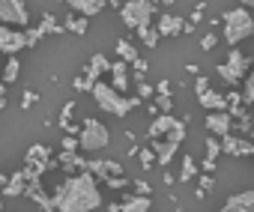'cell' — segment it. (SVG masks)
I'll return each mask as SVG.
<instances>
[{"label":"cell","instance_id":"cell-41","mask_svg":"<svg viewBox=\"0 0 254 212\" xmlns=\"http://www.w3.org/2000/svg\"><path fill=\"white\" fill-rule=\"evenodd\" d=\"M215 45H218V36H215V33H206V36L200 39V48H203V51H212Z\"/></svg>","mask_w":254,"mask_h":212},{"label":"cell","instance_id":"cell-22","mask_svg":"<svg viewBox=\"0 0 254 212\" xmlns=\"http://www.w3.org/2000/svg\"><path fill=\"white\" fill-rule=\"evenodd\" d=\"M150 206H153V200L144 194H126L120 203V212H150Z\"/></svg>","mask_w":254,"mask_h":212},{"label":"cell","instance_id":"cell-16","mask_svg":"<svg viewBox=\"0 0 254 212\" xmlns=\"http://www.w3.org/2000/svg\"><path fill=\"white\" fill-rule=\"evenodd\" d=\"M230 126H233V117H230L227 111H221V114H206V129H209L215 138L230 135Z\"/></svg>","mask_w":254,"mask_h":212},{"label":"cell","instance_id":"cell-37","mask_svg":"<svg viewBox=\"0 0 254 212\" xmlns=\"http://www.w3.org/2000/svg\"><path fill=\"white\" fill-rule=\"evenodd\" d=\"M60 150H66V153H78V150H81V141H78V138H72V135H63Z\"/></svg>","mask_w":254,"mask_h":212},{"label":"cell","instance_id":"cell-42","mask_svg":"<svg viewBox=\"0 0 254 212\" xmlns=\"http://www.w3.org/2000/svg\"><path fill=\"white\" fill-rule=\"evenodd\" d=\"M135 194H144V197H150V194H153L150 182H147V179H135Z\"/></svg>","mask_w":254,"mask_h":212},{"label":"cell","instance_id":"cell-6","mask_svg":"<svg viewBox=\"0 0 254 212\" xmlns=\"http://www.w3.org/2000/svg\"><path fill=\"white\" fill-rule=\"evenodd\" d=\"M78 141H81V150H84V153H99V150H105V147H108L111 135H108V126H102L99 120L87 117V120H84V126H81Z\"/></svg>","mask_w":254,"mask_h":212},{"label":"cell","instance_id":"cell-40","mask_svg":"<svg viewBox=\"0 0 254 212\" xmlns=\"http://www.w3.org/2000/svg\"><path fill=\"white\" fill-rule=\"evenodd\" d=\"M209 90H212V87H209V78H203V75L194 78V93H197V96H203V93H209Z\"/></svg>","mask_w":254,"mask_h":212},{"label":"cell","instance_id":"cell-12","mask_svg":"<svg viewBox=\"0 0 254 212\" xmlns=\"http://www.w3.org/2000/svg\"><path fill=\"white\" fill-rule=\"evenodd\" d=\"M24 197L27 200H33L42 212H54L57 209V203H54V197H48V191L42 188V179H30L27 182V191H24Z\"/></svg>","mask_w":254,"mask_h":212},{"label":"cell","instance_id":"cell-13","mask_svg":"<svg viewBox=\"0 0 254 212\" xmlns=\"http://www.w3.org/2000/svg\"><path fill=\"white\" fill-rule=\"evenodd\" d=\"M156 30H159V36H180V33H191L194 27H191L189 21H183L180 15H168V12H165V15L159 18V27H156Z\"/></svg>","mask_w":254,"mask_h":212},{"label":"cell","instance_id":"cell-54","mask_svg":"<svg viewBox=\"0 0 254 212\" xmlns=\"http://www.w3.org/2000/svg\"><path fill=\"white\" fill-rule=\"evenodd\" d=\"M251 117H254V114H251Z\"/></svg>","mask_w":254,"mask_h":212},{"label":"cell","instance_id":"cell-38","mask_svg":"<svg viewBox=\"0 0 254 212\" xmlns=\"http://www.w3.org/2000/svg\"><path fill=\"white\" fill-rule=\"evenodd\" d=\"M72 84H75V90H78V93H93V87H96V84H93L90 78H84V75H81V78H75Z\"/></svg>","mask_w":254,"mask_h":212},{"label":"cell","instance_id":"cell-30","mask_svg":"<svg viewBox=\"0 0 254 212\" xmlns=\"http://www.w3.org/2000/svg\"><path fill=\"white\" fill-rule=\"evenodd\" d=\"M242 105H254V69L245 78V90H242Z\"/></svg>","mask_w":254,"mask_h":212},{"label":"cell","instance_id":"cell-21","mask_svg":"<svg viewBox=\"0 0 254 212\" xmlns=\"http://www.w3.org/2000/svg\"><path fill=\"white\" fill-rule=\"evenodd\" d=\"M197 102L203 105L209 114H221V111H227V96H221V93H215V90H209V93L197 96Z\"/></svg>","mask_w":254,"mask_h":212},{"label":"cell","instance_id":"cell-35","mask_svg":"<svg viewBox=\"0 0 254 212\" xmlns=\"http://www.w3.org/2000/svg\"><path fill=\"white\" fill-rule=\"evenodd\" d=\"M138 159H141V164H144V170H150L153 164H159V161H156V153H153L150 147H147V150H141V153H138Z\"/></svg>","mask_w":254,"mask_h":212},{"label":"cell","instance_id":"cell-19","mask_svg":"<svg viewBox=\"0 0 254 212\" xmlns=\"http://www.w3.org/2000/svg\"><path fill=\"white\" fill-rule=\"evenodd\" d=\"M111 66H114V63H111L105 54H93V57H90V63H87V69H84V78H90V81L96 84L105 72H111Z\"/></svg>","mask_w":254,"mask_h":212},{"label":"cell","instance_id":"cell-1","mask_svg":"<svg viewBox=\"0 0 254 212\" xmlns=\"http://www.w3.org/2000/svg\"><path fill=\"white\" fill-rule=\"evenodd\" d=\"M51 197L57 203V212H93L102 206V191L93 173L69 176Z\"/></svg>","mask_w":254,"mask_h":212},{"label":"cell","instance_id":"cell-53","mask_svg":"<svg viewBox=\"0 0 254 212\" xmlns=\"http://www.w3.org/2000/svg\"><path fill=\"white\" fill-rule=\"evenodd\" d=\"M0 212H3V200H0Z\"/></svg>","mask_w":254,"mask_h":212},{"label":"cell","instance_id":"cell-23","mask_svg":"<svg viewBox=\"0 0 254 212\" xmlns=\"http://www.w3.org/2000/svg\"><path fill=\"white\" fill-rule=\"evenodd\" d=\"M117 57H120L123 63H129V66H132V63L138 60V48H135L129 39H117Z\"/></svg>","mask_w":254,"mask_h":212},{"label":"cell","instance_id":"cell-15","mask_svg":"<svg viewBox=\"0 0 254 212\" xmlns=\"http://www.w3.org/2000/svg\"><path fill=\"white\" fill-rule=\"evenodd\" d=\"M218 212H254V191H239V194H230Z\"/></svg>","mask_w":254,"mask_h":212},{"label":"cell","instance_id":"cell-48","mask_svg":"<svg viewBox=\"0 0 254 212\" xmlns=\"http://www.w3.org/2000/svg\"><path fill=\"white\" fill-rule=\"evenodd\" d=\"M186 72H189V75H194V78H200V69H197L194 63H189V66H186Z\"/></svg>","mask_w":254,"mask_h":212},{"label":"cell","instance_id":"cell-10","mask_svg":"<svg viewBox=\"0 0 254 212\" xmlns=\"http://www.w3.org/2000/svg\"><path fill=\"white\" fill-rule=\"evenodd\" d=\"M221 153H227V156H233V159L254 156V141L239 138V135H224V138H221Z\"/></svg>","mask_w":254,"mask_h":212},{"label":"cell","instance_id":"cell-39","mask_svg":"<svg viewBox=\"0 0 254 212\" xmlns=\"http://www.w3.org/2000/svg\"><path fill=\"white\" fill-rule=\"evenodd\" d=\"M36 102H39V96H36L33 90H24V93H21V108H24V111H27V108H33Z\"/></svg>","mask_w":254,"mask_h":212},{"label":"cell","instance_id":"cell-8","mask_svg":"<svg viewBox=\"0 0 254 212\" xmlns=\"http://www.w3.org/2000/svg\"><path fill=\"white\" fill-rule=\"evenodd\" d=\"M30 21V12L21 0H0V24L3 27H27Z\"/></svg>","mask_w":254,"mask_h":212},{"label":"cell","instance_id":"cell-7","mask_svg":"<svg viewBox=\"0 0 254 212\" xmlns=\"http://www.w3.org/2000/svg\"><path fill=\"white\" fill-rule=\"evenodd\" d=\"M48 164H51V150L45 147V144H33L27 153H24V173H27V182L30 179H42V173L48 170Z\"/></svg>","mask_w":254,"mask_h":212},{"label":"cell","instance_id":"cell-17","mask_svg":"<svg viewBox=\"0 0 254 212\" xmlns=\"http://www.w3.org/2000/svg\"><path fill=\"white\" fill-rule=\"evenodd\" d=\"M129 63H123V60H117L114 66H111V87L117 90V93H123L126 96V90H129Z\"/></svg>","mask_w":254,"mask_h":212},{"label":"cell","instance_id":"cell-29","mask_svg":"<svg viewBox=\"0 0 254 212\" xmlns=\"http://www.w3.org/2000/svg\"><path fill=\"white\" fill-rule=\"evenodd\" d=\"M153 105H156V108H159L162 114H171V108H174V99H171V93H156Z\"/></svg>","mask_w":254,"mask_h":212},{"label":"cell","instance_id":"cell-33","mask_svg":"<svg viewBox=\"0 0 254 212\" xmlns=\"http://www.w3.org/2000/svg\"><path fill=\"white\" fill-rule=\"evenodd\" d=\"M218 153H221V141H218L215 135H209V138H206V159H209V161H215V156H218Z\"/></svg>","mask_w":254,"mask_h":212},{"label":"cell","instance_id":"cell-46","mask_svg":"<svg viewBox=\"0 0 254 212\" xmlns=\"http://www.w3.org/2000/svg\"><path fill=\"white\" fill-rule=\"evenodd\" d=\"M156 93H171V84H168V81H159V84H156Z\"/></svg>","mask_w":254,"mask_h":212},{"label":"cell","instance_id":"cell-49","mask_svg":"<svg viewBox=\"0 0 254 212\" xmlns=\"http://www.w3.org/2000/svg\"><path fill=\"white\" fill-rule=\"evenodd\" d=\"M6 182H9V176H6V173H0V191L6 188Z\"/></svg>","mask_w":254,"mask_h":212},{"label":"cell","instance_id":"cell-44","mask_svg":"<svg viewBox=\"0 0 254 212\" xmlns=\"http://www.w3.org/2000/svg\"><path fill=\"white\" fill-rule=\"evenodd\" d=\"M132 69H135V72H138V75H141V78H144V72H147V69H150V63H147V60H144V57H138V60H135V63H132Z\"/></svg>","mask_w":254,"mask_h":212},{"label":"cell","instance_id":"cell-28","mask_svg":"<svg viewBox=\"0 0 254 212\" xmlns=\"http://www.w3.org/2000/svg\"><path fill=\"white\" fill-rule=\"evenodd\" d=\"M212 188H215V176H212V173H200V176H197V191H194V197L203 200Z\"/></svg>","mask_w":254,"mask_h":212},{"label":"cell","instance_id":"cell-3","mask_svg":"<svg viewBox=\"0 0 254 212\" xmlns=\"http://www.w3.org/2000/svg\"><path fill=\"white\" fill-rule=\"evenodd\" d=\"M221 24H224V42L230 48H236L242 39L254 36V18L245 6H236V9H227L221 15Z\"/></svg>","mask_w":254,"mask_h":212},{"label":"cell","instance_id":"cell-5","mask_svg":"<svg viewBox=\"0 0 254 212\" xmlns=\"http://www.w3.org/2000/svg\"><path fill=\"white\" fill-rule=\"evenodd\" d=\"M251 63H254V60H251V54L245 57L239 48H230L227 60H224V63H218V66H215V72L221 75V81H224L227 87H239V81H245V78H248L245 72H248V66H251Z\"/></svg>","mask_w":254,"mask_h":212},{"label":"cell","instance_id":"cell-51","mask_svg":"<svg viewBox=\"0 0 254 212\" xmlns=\"http://www.w3.org/2000/svg\"><path fill=\"white\" fill-rule=\"evenodd\" d=\"M245 9H254V0H245V3H242Z\"/></svg>","mask_w":254,"mask_h":212},{"label":"cell","instance_id":"cell-14","mask_svg":"<svg viewBox=\"0 0 254 212\" xmlns=\"http://www.w3.org/2000/svg\"><path fill=\"white\" fill-rule=\"evenodd\" d=\"M180 123H183V120H177V117H171V114H162V117H156V120L150 123V129H147V138H150V141H159V138L171 135V132H174Z\"/></svg>","mask_w":254,"mask_h":212},{"label":"cell","instance_id":"cell-50","mask_svg":"<svg viewBox=\"0 0 254 212\" xmlns=\"http://www.w3.org/2000/svg\"><path fill=\"white\" fill-rule=\"evenodd\" d=\"M108 212H120V203H108Z\"/></svg>","mask_w":254,"mask_h":212},{"label":"cell","instance_id":"cell-2","mask_svg":"<svg viewBox=\"0 0 254 212\" xmlns=\"http://www.w3.org/2000/svg\"><path fill=\"white\" fill-rule=\"evenodd\" d=\"M93 99H96V105L105 111V114H114V117H126L129 111H135L138 105H141V99L135 96V99H126L123 93H117L111 84H105V81H96V87H93V93H90Z\"/></svg>","mask_w":254,"mask_h":212},{"label":"cell","instance_id":"cell-52","mask_svg":"<svg viewBox=\"0 0 254 212\" xmlns=\"http://www.w3.org/2000/svg\"><path fill=\"white\" fill-rule=\"evenodd\" d=\"M248 141H254V129H251V132H248Z\"/></svg>","mask_w":254,"mask_h":212},{"label":"cell","instance_id":"cell-31","mask_svg":"<svg viewBox=\"0 0 254 212\" xmlns=\"http://www.w3.org/2000/svg\"><path fill=\"white\" fill-rule=\"evenodd\" d=\"M138 36H141V39H144V45H147V48H156V45H159V39H162V36H159V30H156V27H147V30H141V33H138Z\"/></svg>","mask_w":254,"mask_h":212},{"label":"cell","instance_id":"cell-9","mask_svg":"<svg viewBox=\"0 0 254 212\" xmlns=\"http://www.w3.org/2000/svg\"><path fill=\"white\" fill-rule=\"evenodd\" d=\"M24 48H27L24 33H18V30H12V27H3V24H0V54L15 57V54L24 51Z\"/></svg>","mask_w":254,"mask_h":212},{"label":"cell","instance_id":"cell-27","mask_svg":"<svg viewBox=\"0 0 254 212\" xmlns=\"http://www.w3.org/2000/svg\"><path fill=\"white\" fill-rule=\"evenodd\" d=\"M197 176V164H194V159L191 156H183V167H180V182H191Z\"/></svg>","mask_w":254,"mask_h":212},{"label":"cell","instance_id":"cell-43","mask_svg":"<svg viewBox=\"0 0 254 212\" xmlns=\"http://www.w3.org/2000/svg\"><path fill=\"white\" fill-rule=\"evenodd\" d=\"M108 185L120 191V188H126V185H129V179H126V176H111V179H108Z\"/></svg>","mask_w":254,"mask_h":212},{"label":"cell","instance_id":"cell-11","mask_svg":"<svg viewBox=\"0 0 254 212\" xmlns=\"http://www.w3.org/2000/svg\"><path fill=\"white\" fill-rule=\"evenodd\" d=\"M84 173H93L96 176V182L99 179H111V176H123V167L117 164V161H105V159H87V170Z\"/></svg>","mask_w":254,"mask_h":212},{"label":"cell","instance_id":"cell-4","mask_svg":"<svg viewBox=\"0 0 254 212\" xmlns=\"http://www.w3.org/2000/svg\"><path fill=\"white\" fill-rule=\"evenodd\" d=\"M153 15H156V3H153V0H126V3L120 6L123 24L129 30H135V33L153 27Z\"/></svg>","mask_w":254,"mask_h":212},{"label":"cell","instance_id":"cell-26","mask_svg":"<svg viewBox=\"0 0 254 212\" xmlns=\"http://www.w3.org/2000/svg\"><path fill=\"white\" fill-rule=\"evenodd\" d=\"M18 72H21V60L18 57H9L6 66H3V84L9 87L12 81H18Z\"/></svg>","mask_w":254,"mask_h":212},{"label":"cell","instance_id":"cell-36","mask_svg":"<svg viewBox=\"0 0 254 212\" xmlns=\"http://www.w3.org/2000/svg\"><path fill=\"white\" fill-rule=\"evenodd\" d=\"M138 99H156V87L147 81H138Z\"/></svg>","mask_w":254,"mask_h":212},{"label":"cell","instance_id":"cell-32","mask_svg":"<svg viewBox=\"0 0 254 212\" xmlns=\"http://www.w3.org/2000/svg\"><path fill=\"white\" fill-rule=\"evenodd\" d=\"M72 111H75V102H66L63 111H60V129H63V132H69V126H72V123H69V120H72Z\"/></svg>","mask_w":254,"mask_h":212},{"label":"cell","instance_id":"cell-45","mask_svg":"<svg viewBox=\"0 0 254 212\" xmlns=\"http://www.w3.org/2000/svg\"><path fill=\"white\" fill-rule=\"evenodd\" d=\"M3 108H6V84L0 81V111H3Z\"/></svg>","mask_w":254,"mask_h":212},{"label":"cell","instance_id":"cell-47","mask_svg":"<svg viewBox=\"0 0 254 212\" xmlns=\"http://www.w3.org/2000/svg\"><path fill=\"white\" fill-rule=\"evenodd\" d=\"M200 167H203V173H212V170H215V161H209V159H203V164H200Z\"/></svg>","mask_w":254,"mask_h":212},{"label":"cell","instance_id":"cell-18","mask_svg":"<svg viewBox=\"0 0 254 212\" xmlns=\"http://www.w3.org/2000/svg\"><path fill=\"white\" fill-rule=\"evenodd\" d=\"M105 6H108L105 0H69V9L78 12L81 18H93V15H99Z\"/></svg>","mask_w":254,"mask_h":212},{"label":"cell","instance_id":"cell-20","mask_svg":"<svg viewBox=\"0 0 254 212\" xmlns=\"http://www.w3.org/2000/svg\"><path fill=\"white\" fill-rule=\"evenodd\" d=\"M24 191H27V173L15 170V173H9V182H6V188L0 194L3 197H24Z\"/></svg>","mask_w":254,"mask_h":212},{"label":"cell","instance_id":"cell-25","mask_svg":"<svg viewBox=\"0 0 254 212\" xmlns=\"http://www.w3.org/2000/svg\"><path fill=\"white\" fill-rule=\"evenodd\" d=\"M63 27L69 30V33H75V36H84L87 33V18H81V15H66V21H63Z\"/></svg>","mask_w":254,"mask_h":212},{"label":"cell","instance_id":"cell-34","mask_svg":"<svg viewBox=\"0 0 254 212\" xmlns=\"http://www.w3.org/2000/svg\"><path fill=\"white\" fill-rule=\"evenodd\" d=\"M24 39H27V48H36V45L42 42V30H39V27H27V30H24Z\"/></svg>","mask_w":254,"mask_h":212},{"label":"cell","instance_id":"cell-24","mask_svg":"<svg viewBox=\"0 0 254 212\" xmlns=\"http://www.w3.org/2000/svg\"><path fill=\"white\" fill-rule=\"evenodd\" d=\"M39 30H42V36H54V33H63L66 27H63V21H57V15L45 12L42 21H39Z\"/></svg>","mask_w":254,"mask_h":212}]
</instances>
